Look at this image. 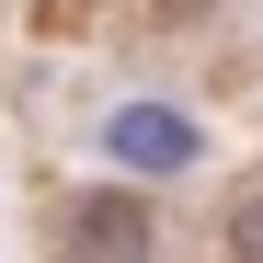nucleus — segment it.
<instances>
[{
  "label": "nucleus",
  "mask_w": 263,
  "mask_h": 263,
  "mask_svg": "<svg viewBox=\"0 0 263 263\" xmlns=\"http://www.w3.org/2000/svg\"><path fill=\"white\" fill-rule=\"evenodd\" d=\"M172 252V217L149 183H115V172H92L69 206H58V263H160Z\"/></svg>",
  "instance_id": "2"
},
{
  "label": "nucleus",
  "mask_w": 263,
  "mask_h": 263,
  "mask_svg": "<svg viewBox=\"0 0 263 263\" xmlns=\"http://www.w3.org/2000/svg\"><path fill=\"white\" fill-rule=\"evenodd\" d=\"M217 263H263V183L229 195V217H217Z\"/></svg>",
  "instance_id": "3"
},
{
  "label": "nucleus",
  "mask_w": 263,
  "mask_h": 263,
  "mask_svg": "<svg viewBox=\"0 0 263 263\" xmlns=\"http://www.w3.org/2000/svg\"><path fill=\"white\" fill-rule=\"evenodd\" d=\"M80 138H92V172H115V183H149V195L195 183V172L217 160L206 115L172 92V80H126V92H103L92 115H80Z\"/></svg>",
  "instance_id": "1"
}]
</instances>
